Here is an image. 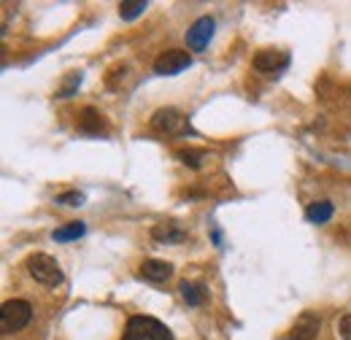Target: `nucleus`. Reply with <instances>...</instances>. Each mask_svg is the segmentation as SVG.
Segmentation results:
<instances>
[{
	"label": "nucleus",
	"instance_id": "6ab92c4d",
	"mask_svg": "<svg viewBox=\"0 0 351 340\" xmlns=\"http://www.w3.org/2000/svg\"><path fill=\"white\" fill-rule=\"evenodd\" d=\"M341 338L351 340V313H346V316L341 319Z\"/></svg>",
	"mask_w": 351,
	"mask_h": 340
},
{
	"label": "nucleus",
	"instance_id": "f257e3e1",
	"mask_svg": "<svg viewBox=\"0 0 351 340\" xmlns=\"http://www.w3.org/2000/svg\"><path fill=\"white\" fill-rule=\"evenodd\" d=\"M122 340H176L171 330L154 316H132Z\"/></svg>",
	"mask_w": 351,
	"mask_h": 340
},
{
	"label": "nucleus",
	"instance_id": "ddd939ff",
	"mask_svg": "<svg viewBox=\"0 0 351 340\" xmlns=\"http://www.w3.org/2000/svg\"><path fill=\"white\" fill-rule=\"evenodd\" d=\"M84 232H87L84 221H71V224H65V227L54 230V232H51V238H54L57 243H71V241H79Z\"/></svg>",
	"mask_w": 351,
	"mask_h": 340
},
{
	"label": "nucleus",
	"instance_id": "dca6fc26",
	"mask_svg": "<svg viewBox=\"0 0 351 340\" xmlns=\"http://www.w3.org/2000/svg\"><path fill=\"white\" fill-rule=\"evenodd\" d=\"M184 165H189V168H200L203 165V151H195V149H186V151H178L176 154Z\"/></svg>",
	"mask_w": 351,
	"mask_h": 340
},
{
	"label": "nucleus",
	"instance_id": "7ed1b4c3",
	"mask_svg": "<svg viewBox=\"0 0 351 340\" xmlns=\"http://www.w3.org/2000/svg\"><path fill=\"white\" fill-rule=\"evenodd\" d=\"M27 273L44 284V287H57L62 281V267L57 265V259L49 254H33L27 259Z\"/></svg>",
	"mask_w": 351,
	"mask_h": 340
},
{
	"label": "nucleus",
	"instance_id": "2eb2a0df",
	"mask_svg": "<svg viewBox=\"0 0 351 340\" xmlns=\"http://www.w3.org/2000/svg\"><path fill=\"white\" fill-rule=\"evenodd\" d=\"M143 11H146V0H125V3H119L122 19H135V16H141Z\"/></svg>",
	"mask_w": 351,
	"mask_h": 340
},
{
	"label": "nucleus",
	"instance_id": "20e7f679",
	"mask_svg": "<svg viewBox=\"0 0 351 340\" xmlns=\"http://www.w3.org/2000/svg\"><path fill=\"white\" fill-rule=\"evenodd\" d=\"M189 62H192V57H189L186 51L171 49V51H165V54H160V57L154 60V73H160V76H173V73H181L184 68H189Z\"/></svg>",
	"mask_w": 351,
	"mask_h": 340
},
{
	"label": "nucleus",
	"instance_id": "f03ea898",
	"mask_svg": "<svg viewBox=\"0 0 351 340\" xmlns=\"http://www.w3.org/2000/svg\"><path fill=\"white\" fill-rule=\"evenodd\" d=\"M33 321V305L25 300H8L0 308V330L3 335H14L19 330H25Z\"/></svg>",
	"mask_w": 351,
	"mask_h": 340
},
{
	"label": "nucleus",
	"instance_id": "0eeeda50",
	"mask_svg": "<svg viewBox=\"0 0 351 340\" xmlns=\"http://www.w3.org/2000/svg\"><path fill=\"white\" fill-rule=\"evenodd\" d=\"M214 36V19L211 16H200L189 30H186V43L189 49H206Z\"/></svg>",
	"mask_w": 351,
	"mask_h": 340
},
{
	"label": "nucleus",
	"instance_id": "a211bd4d",
	"mask_svg": "<svg viewBox=\"0 0 351 340\" xmlns=\"http://www.w3.org/2000/svg\"><path fill=\"white\" fill-rule=\"evenodd\" d=\"M82 200H84V195H79V192H65L57 197V203H82Z\"/></svg>",
	"mask_w": 351,
	"mask_h": 340
},
{
	"label": "nucleus",
	"instance_id": "6e6552de",
	"mask_svg": "<svg viewBox=\"0 0 351 340\" xmlns=\"http://www.w3.org/2000/svg\"><path fill=\"white\" fill-rule=\"evenodd\" d=\"M152 127L157 130V132L173 135V132H178V130L184 127V117H181L176 108H160V111H154V117H152Z\"/></svg>",
	"mask_w": 351,
	"mask_h": 340
},
{
	"label": "nucleus",
	"instance_id": "4468645a",
	"mask_svg": "<svg viewBox=\"0 0 351 340\" xmlns=\"http://www.w3.org/2000/svg\"><path fill=\"white\" fill-rule=\"evenodd\" d=\"M206 295H208V292H206L203 284H195V281H184V284H181V298L186 300V305H195V308L203 305V302H206Z\"/></svg>",
	"mask_w": 351,
	"mask_h": 340
},
{
	"label": "nucleus",
	"instance_id": "39448f33",
	"mask_svg": "<svg viewBox=\"0 0 351 340\" xmlns=\"http://www.w3.org/2000/svg\"><path fill=\"white\" fill-rule=\"evenodd\" d=\"M287 65H289V54H287V51L263 49V51H257V57H254V68H257L260 73H270V76L287 71Z\"/></svg>",
	"mask_w": 351,
	"mask_h": 340
},
{
	"label": "nucleus",
	"instance_id": "f3484780",
	"mask_svg": "<svg viewBox=\"0 0 351 340\" xmlns=\"http://www.w3.org/2000/svg\"><path fill=\"white\" fill-rule=\"evenodd\" d=\"M76 84H82V73H71V82H68V86L60 92V97H68V95L76 89Z\"/></svg>",
	"mask_w": 351,
	"mask_h": 340
},
{
	"label": "nucleus",
	"instance_id": "9d476101",
	"mask_svg": "<svg viewBox=\"0 0 351 340\" xmlns=\"http://www.w3.org/2000/svg\"><path fill=\"white\" fill-rule=\"evenodd\" d=\"M79 130L82 132H87V135H100V132H106L108 125H106V119H103V114L100 111H95V108H84L82 114H79Z\"/></svg>",
	"mask_w": 351,
	"mask_h": 340
},
{
	"label": "nucleus",
	"instance_id": "9b49d317",
	"mask_svg": "<svg viewBox=\"0 0 351 340\" xmlns=\"http://www.w3.org/2000/svg\"><path fill=\"white\" fill-rule=\"evenodd\" d=\"M152 238L160 243H176V241H184V230L176 221H165V224H157L152 230Z\"/></svg>",
	"mask_w": 351,
	"mask_h": 340
},
{
	"label": "nucleus",
	"instance_id": "423d86ee",
	"mask_svg": "<svg viewBox=\"0 0 351 340\" xmlns=\"http://www.w3.org/2000/svg\"><path fill=\"white\" fill-rule=\"evenodd\" d=\"M319 330H322V319H319V313L306 311V313H300V319L295 321L289 338L292 340H316Z\"/></svg>",
	"mask_w": 351,
	"mask_h": 340
},
{
	"label": "nucleus",
	"instance_id": "f8f14e48",
	"mask_svg": "<svg viewBox=\"0 0 351 340\" xmlns=\"http://www.w3.org/2000/svg\"><path fill=\"white\" fill-rule=\"evenodd\" d=\"M332 203L330 200H316V203H311L306 208V219L308 221H313V224H327L330 219H332Z\"/></svg>",
	"mask_w": 351,
	"mask_h": 340
},
{
	"label": "nucleus",
	"instance_id": "1a4fd4ad",
	"mask_svg": "<svg viewBox=\"0 0 351 340\" xmlns=\"http://www.w3.org/2000/svg\"><path fill=\"white\" fill-rule=\"evenodd\" d=\"M171 276H173V267H171L168 262H160V259H146V262L141 265V278H146V281L162 284V281H168Z\"/></svg>",
	"mask_w": 351,
	"mask_h": 340
}]
</instances>
